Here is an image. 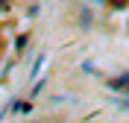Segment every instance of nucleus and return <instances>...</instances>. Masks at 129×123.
Here are the masks:
<instances>
[{
  "mask_svg": "<svg viewBox=\"0 0 129 123\" xmlns=\"http://www.w3.org/2000/svg\"><path fill=\"white\" fill-rule=\"evenodd\" d=\"M109 88L129 97V73H120V76H114V79H109Z\"/></svg>",
  "mask_w": 129,
  "mask_h": 123,
  "instance_id": "f257e3e1",
  "label": "nucleus"
},
{
  "mask_svg": "<svg viewBox=\"0 0 129 123\" xmlns=\"http://www.w3.org/2000/svg\"><path fill=\"white\" fill-rule=\"evenodd\" d=\"M12 108H15V111H21V114H29V103H15V106H12Z\"/></svg>",
  "mask_w": 129,
  "mask_h": 123,
  "instance_id": "f03ea898",
  "label": "nucleus"
}]
</instances>
